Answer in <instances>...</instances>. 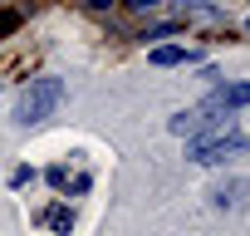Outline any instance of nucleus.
Here are the masks:
<instances>
[{"instance_id": "nucleus-6", "label": "nucleus", "mask_w": 250, "mask_h": 236, "mask_svg": "<svg viewBox=\"0 0 250 236\" xmlns=\"http://www.w3.org/2000/svg\"><path fill=\"white\" fill-rule=\"evenodd\" d=\"M44 221H49L54 231H64V236H69V226H74V212H69V207H49V212H44Z\"/></svg>"}, {"instance_id": "nucleus-7", "label": "nucleus", "mask_w": 250, "mask_h": 236, "mask_svg": "<svg viewBox=\"0 0 250 236\" xmlns=\"http://www.w3.org/2000/svg\"><path fill=\"white\" fill-rule=\"evenodd\" d=\"M15 25H20V15H0V35H10Z\"/></svg>"}, {"instance_id": "nucleus-2", "label": "nucleus", "mask_w": 250, "mask_h": 236, "mask_svg": "<svg viewBox=\"0 0 250 236\" xmlns=\"http://www.w3.org/2000/svg\"><path fill=\"white\" fill-rule=\"evenodd\" d=\"M250 148L245 133H230V128H211V138H191L187 158L191 163H226V158H240Z\"/></svg>"}, {"instance_id": "nucleus-5", "label": "nucleus", "mask_w": 250, "mask_h": 236, "mask_svg": "<svg viewBox=\"0 0 250 236\" xmlns=\"http://www.w3.org/2000/svg\"><path fill=\"white\" fill-rule=\"evenodd\" d=\"M187 59H191V54H187L182 45H157V49H152V64H157V69H172V64H187Z\"/></svg>"}, {"instance_id": "nucleus-9", "label": "nucleus", "mask_w": 250, "mask_h": 236, "mask_svg": "<svg viewBox=\"0 0 250 236\" xmlns=\"http://www.w3.org/2000/svg\"><path fill=\"white\" fill-rule=\"evenodd\" d=\"M196 5H216V0H196Z\"/></svg>"}, {"instance_id": "nucleus-1", "label": "nucleus", "mask_w": 250, "mask_h": 236, "mask_svg": "<svg viewBox=\"0 0 250 236\" xmlns=\"http://www.w3.org/2000/svg\"><path fill=\"white\" fill-rule=\"evenodd\" d=\"M59 103H64V79L44 74V79H30V84H25V94H20V103H15V118H20L25 128H35V123H44Z\"/></svg>"}, {"instance_id": "nucleus-4", "label": "nucleus", "mask_w": 250, "mask_h": 236, "mask_svg": "<svg viewBox=\"0 0 250 236\" xmlns=\"http://www.w3.org/2000/svg\"><path fill=\"white\" fill-rule=\"evenodd\" d=\"M201 108H211V113H230V108H250V84H221V89H211V98H206Z\"/></svg>"}, {"instance_id": "nucleus-8", "label": "nucleus", "mask_w": 250, "mask_h": 236, "mask_svg": "<svg viewBox=\"0 0 250 236\" xmlns=\"http://www.w3.org/2000/svg\"><path fill=\"white\" fill-rule=\"evenodd\" d=\"M128 5H133V10H152V5H157V0H128Z\"/></svg>"}, {"instance_id": "nucleus-3", "label": "nucleus", "mask_w": 250, "mask_h": 236, "mask_svg": "<svg viewBox=\"0 0 250 236\" xmlns=\"http://www.w3.org/2000/svg\"><path fill=\"white\" fill-rule=\"evenodd\" d=\"M206 128H221V118H211V108H187V113L167 118V133H177V138H201Z\"/></svg>"}]
</instances>
